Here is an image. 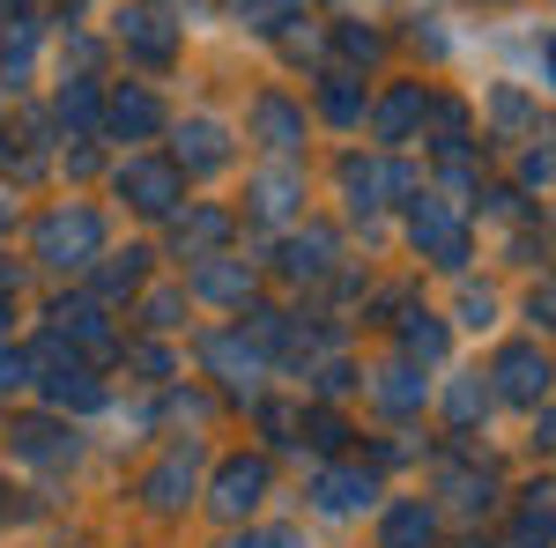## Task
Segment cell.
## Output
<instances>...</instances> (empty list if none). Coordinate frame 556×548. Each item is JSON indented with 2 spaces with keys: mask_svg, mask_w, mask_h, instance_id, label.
Segmentation results:
<instances>
[{
  "mask_svg": "<svg viewBox=\"0 0 556 548\" xmlns=\"http://www.w3.org/2000/svg\"><path fill=\"white\" fill-rule=\"evenodd\" d=\"M267 489V460H230L215 474V511H253Z\"/></svg>",
  "mask_w": 556,
  "mask_h": 548,
  "instance_id": "obj_1",
  "label": "cell"
},
{
  "mask_svg": "<svg viewBox=\"0 0 556 548\" xmlns=\"http://www.w3.org/2000/svg\"><path fill=\"white\" fill-rule=\"evenodd\" d=\"M497 385H505L513 400H542V385H549V364H542L534 348H505V356H497Z\"/></svg>",
  "mask_w": 556,
  "mask_h": 548,
  "instance_id": "obj_2",
  "label": "cell"
},
{
  "mask_svg": "<svg viewBox=\"0 0 556 548\" xmlns=\"http://www.w3.org/2000/svg\"><path fill=\"white\" fill-rule=\"evenodd\" d=\"M379 541H386V548H430V511H424V505H401L393 519H386Z\"/></svg>",
  "mask_w": 556,
  "mask_h": 548,
  "instance_id": "obj_3",
  "label": "cell"
},
{
  "mask_svg": "<svg viewBox=\"0 0 556 548\" xmlns=\"http://www.w3.org/2000/svg\"><path fill=\"white\" fill-rule=\"evenodd\" d=\"M178 489H193V453H178V460L156 467V482H149V505L172 511V505H178Z\"/></svg>",
  "mask_w": 556,
  "mask_h": 548,
  "instance_id": "obj_4",
  "label": "cell"
},
{
  "mask_svg": "<svg viewBox=\"0 0 556 548\" xmlns=\"http://www.w3.org/2000/svg\"><path fill=\"white\" fill-rule=\"evenodd\" d=\"M45 253H97V222H89V215L67 222V215H60V222L45 230Z\"/></svg>",
  "mask_w": 556,
  "mask_h": 548,
  "instance_id": "obj_5",
  "label": "cell"
},
{
  "mask_svg": "<svg viewBox=\"0 0 556 548\" xmlns=\"http://www.w3.org/2000/svg\"><path fill=\"white\" fill-rule=\"evenodd\" d=\"M371 497V474H327L319 482V505L327 511H349V505H364Z\"/></svg>",
  "mask_w": 556,
  "mask_h": 548,
  "instance_id": "obj_6",
  "label": "cell"
},
{
  "mask_svg": "<svg viewBox=\"0 0 556 548\" xmlns=\"http://www.w3.org/2000/svg\"><path fill=\"white\" fill-rule=\"evenodd\" d=\"M513 548H556V511H527V519H519V534H513Z\"/></svg>",
  "mask_w": 556,
  "mask_h": 548,
  "instance_id": "obj_7",
  "label": "cell"
},
{
  "mask_svg": "<svg viewBox=\"0 0 556 548\" xmlns=\"http://www.w3.org/2000/svg\"><path fill=\"white\" fill-rule=\"evenodd\" d=\"M379 400H386V408H416V400H424V379H416V371H386Z\"/></svg>",
  "mask_w": 556,
  "mask_h": 548,
  "instance_id": "obj_8",
  "label": "cell"
},
{
  "mask_svg": "<svg viewBox=\"0 0 556 548\" xmlns=\"http://www.w3.org/2000/svg\"><path fill=\"white\" fill-rule=\"evenodd\" d=\"M134 193L141 208H172V170H134Z\"/></svg>",
  "mask_w": 556,
  "mask_h": 548,
  "instance_id": "obj_9",
  "label": "cell"
},
{
  "mask_svg": "<svg viewBox=\"0 0 556 548\" xmlns=\"http://www.w3.org/2000/svg\"><path fill=\"white\" fill-rule=\"evenodd\" d=\"M193 290H201V296H245V275H238V267H201Z\"/></svg>",
  "mask_w": 556,
  "mask_h": 548,
  "instance_id": "obj_10",
  "label": "cell"
},
{
  "mask_svg": "<svg viewBox=\"0 0 556 548\" xmlns=\"http://www.w3.org/2000/svg\"><path fill=\"white\" fill-rule=\"evenodd\" d=\"M408 348H416V356H445V327H438L430 311H416V327H408Z\"/></svg>",
  "mask_w": 556,
  "mask_h": 548,
  "instance_id": "obj_11",
  "label": "cell"
}]
</instances>
